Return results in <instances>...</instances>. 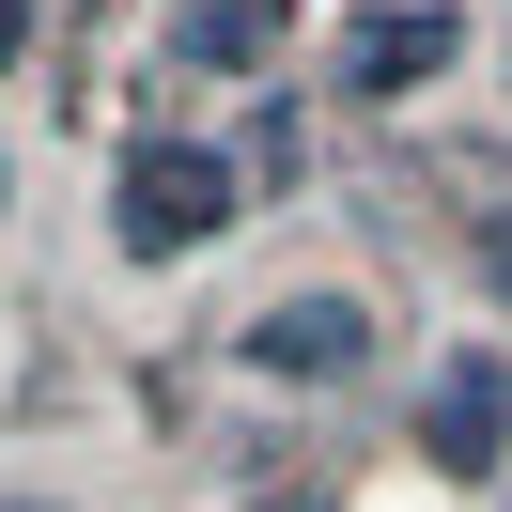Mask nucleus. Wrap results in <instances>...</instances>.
<instances>
[{
	"mask_svg": "<svg viewBox=\"0 0 512 512\" xmlns=\"http://www.w3.org/2000/svg\"><path fill=\"white\" fill-rule=\"evenodd\" d=\"M0 512H63V497H0Z\"/></svg>",
	"mask_w": 512,
	"mask_h": 512,
	"instance_id": "0eeeda50",
	"label": "nucleus"
},
{
	"mask_svg": "<svg viewBox=\"0 0 512 512\" xmlns=\"http://www.w3.org/2000/svg\"><path fill=\"white\" fill-rule=\"evenodd\" d=\"M497 280H512V218H497Z\"/></svg>",
	"mask_w": 512,
	"mask_h": 512,
	"instance_id": "6e6552de",
	"label": "nucleus"
},
{
	"mask_svg": "<svg viewBox=\"0 0 512 512\" xmlns=\"http://www.w3.org/2000/svg\"><path fill=\"white\" fill-rule=\"evenodd\" d=\"M233 218V156H202V140H140L125 156V249L171 264V249H218Z\"/></svg>",
	"mask_w": 512,
	"mask_h": 512,
	"instance_id": "f257e3e1",
	"label": "nucleus"
},
{
	"mask_svg": "<svg viewBox=\"0 0 512 512\" xmlns=\"http://www.w3.org/2000/svg\"><path fill=\"white\" fill-rule=\"evenodd\" d=\"M357 342H373V311H357V295H280V311L249 326V373L326 388V373H357Z\"/></svg>",
	"mask_w": 512,
	"mask_h": 512,
	"instance_id": "7ed1b4c3",
	"label": "nucleus"
},
{
	"mask_svg": "<svg viewBox=\"0 0 512 512\" xmlns=\"http://www.w3.org/2000/svg\"><path fill=\"white\" fill-rule=\"evenodd\" d=\"M16 47H32V0H0V63H16Z\"/></svg>",
	"mask_w": 512,
	"mask_h": 512,
	"instance_id": "423d86ee",
	"label": "nucleus"
},
{
	"mask_svg": "<svg viewBox=\"0 0 512 512\" xmlns=\"http://www.w3.org/2000/svg\"><path fill=\"white\" fill-rule=\"evenodd\" d=\"M450 47H466L450 0H419V16H357V32H342V78H357V94H404V78H435Z\"/></svg>",
	"mask_w": 512,
	"mask_h": 512,
	"instance_id": "20e7f679",
	"label": "nucleus"
},
{
	"mask_svg": "<svg viewBox=\"0 0 512 512\" xmlns=\"http://www.w3.org/2000/svg\"><path fill=\"white\" fill-rule=\"evenodd\" d=\"M419 450H435L450 481H497V450H512V357H450L435 404H419Z\"/></svg>",
	"mask_w": 512,
	"mask_h": 512,
	"instance_id": "f03ea898",
	"label": "nucleus"
},
{
	"mask_svg": "<svg viewBox=\"0 0 512 512\" xmlns=\"http://www.w3.org/2000/svg\"><path fill=\"white\" fill-rule=\"evenodd\" d=\"M171 47H187V63H264V47H280V0H202Z\"/></svg>",
	"mask_w": 512,
	"mask_h": 512,
	"instance_id": "39448f33",
	"label": "nucleus"
}]
</instances>
